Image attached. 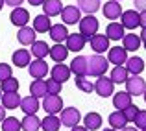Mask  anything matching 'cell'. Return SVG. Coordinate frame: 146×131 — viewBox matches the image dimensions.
Wrapping results in <instances>:
<instances>
[{"label": "cell", "mask_w": 146, "mask_h": 131, "mask_svg": "<svg viewBox=\"0 0 146 131\" xmlns=\"http://www.w3.org/2000/svg\"><path fill=\"white\" fill-rule=\"evenodd\" d=\"M109 68V63L104 56H94L87 57V76H94V78H100V76L106 74V70Z\"/></svg>", "instance_id": "obj_1"}, {"label": "cell", "mask_w": 146, "mask_h": 131, "mask_svg": "<svg viewBox=\"0 0 146 131\" xmlns=\"http://www.w3.org/2000/svg\"><path fill=\"white\" fill-rule=\"evenodd\" d=\"M78 24H80V33H82L87 41L98 33V26L100 24H98V19L93 17V15H85L83 19H80Z\"/></svg>", "instance_id": "obj_2"}, {"label": "cell", "mask_w": 146, "mask_h": 131, "mask_svg": "<svg viewBox=\"0 0 146 131\" xmlns=\"http://www.w3.org/2000/svg\"><path fill=\"white\" fill-rule=\"evenodd\" d=\"M146 91V83L141 76H129L126 79V92L129 96H143Z\"/></svg>", "instance_id": "obj_3"}, {"label": "cell", "mask_w": 146, "mask_h": 131, "mask_svg": "<svg viewBox=\"0 0 146 131\" xmlns=\"http://www.w3.org/2000/svg\"><path fill=\"white\" fill-rule=\"evenodd\" d=\"M43 109L46 111V114H57L63 111V100L57 94H46L43 100Z\"/></svg>", "instance_id": "obj_4"}, {"label": "cell", "mask_w": 146, "mask_h": 131, "mask_svg": "<svg viewBox=\"0 0 146 131\" xmlns=\"http://www.w3.org/2000/svg\"><path fill=\"white\" fill-rule=\"evenodd\" d=\"M80 120H82V114H80V111L76 109V107H67V109L61 111V126H67V128H74V126L80 124Z\"/></svg>", "instance_id": "obj_5"}, {"label": "cell", "mask_w": 146, "mask_h": 131, "mask_svg": "<svg viewBox=\"0 0 146 131\" xmlns=\"http://www.w3.org/2000/svg\"><path fill=\"white\" fill-rule=\"evenodd\" d=\"M94 91H96L98 96H102V98H107V96L113 94L115 91V83L111 81L107 76H100V78L94 81Z\"/></svg>", "instance_id": "obj_6"}, {"label": "cell", "mask_w": 146, "mask_h": 131, "mask_svg": "<svg viewBox=\"0 0 146 131\" xmlns=\"http://www.w3.org/2000/svg\"><path fill=\"white\" fill-rule=\"evenodd\" d=\"M28 68H30V76H32L33 79H43V78H46V74H48V65H46L44 59L30 61Z\"/></svg>", "instance_id": "obj_7"}, {"label": "cell", "mask_w": 146, "mask_h": 131, "mask_svg": "<svg viewBox=\"0 0 146 131\" xmlns=\"http://www.w3.org/2000/svg\"><path fill=\"white\" fill-rule=\"evenodd\" d=\"M128 59V52H126L122 46H113L107 52V63H113L115 67H120V65L126 63Z\"/></svg>", "instance_id": "obj_8"}, {"label": "cell", "mask_w": 146, "mask_h": 131, "mask_svg": "<svg viewBox=\"0 0 146 131\" xmlns=\"http://www.w3.org/2000/svg\"><path fill=\"white\" fill-rule=\"evenodd\" d=\"M102 13H104V17L109 19V21H117V19H120V15H122V6L117 2V0H109V2L104 4Z\"/></svg>", "instance_id": "obj_9"}, {"label": "cell", "mask_w": 146, "mask_h": 131, "mask_svg": "<svg viewBox=\"0 0 146 131\" xmlns=\"http://www.w3.org/2000/svg\"><path fill=\"white\" fill-rule=\"evenodd\" d=\"M9 21H11V24L19 26V28L26 26L28 21H30L28 9H26V7H13V11H11V15H9Z\"/></svg>", "instance_id": "obj_10"}, {"label": "cell", "mask_w": 146, "mask_h": 131, "mask_svg": "<svg viewBox=\"0 0 146 131\" xmlns=\"http://www.w3.org/2000/svg\"><path fill=\"white\" fill-rule=\"evenodd\" d=\"M120 21H122V22H120L122 28H128V30H135L137 26H141V24H139V11H135V9L122 11Z\"/></svg>", "instance_id": "obj_11"}, {"label": "cell", "mask_w": 146, "mask_h": 131, "mask_svg": "<svg viewBox=\"0 0 146 131\" xmlns=\"http://www.w3.org/2000/svg\"><path fill=\"white\" fill-rule=\"evenodd\" d=\"M87 39L82 35V33H68L67 37V50L68 52H80V50H83V46H85Z\"/></svg>", "instance_id": "obj_12"}, {"label": "cell", "mask_w": 146, "mask_h": 131, "mask_svg": "<svg viewBox=\"0 0 146 131\" xmlns=\"http://www.w3.org/2000/svg\"><path fill=\"white\" fill-rule=\"evenodd\" d=\"M82 15H80V9L76 6H63V11H61V21L65 24H76L80 22Z\"/></svg>", "instance_id": "obj_13"}, {"label": "cell", "mask_w": 146, "mask_h": 131, "mask_svg": "<svg viewBox=\"0 0 146 131\" xmlns=\"http://www.w3.org/2000/svg\"><path fill=\"white\" fill-rule=\"evenodd\" d=\"M124 65H126V70H128V74H131V76H139L141 72L144 70V61H143V57H139V56L128 57Z\"/></svg>", "instance_id": "obj_14"}, {"label": "cell", "mask_w": 146, "mask_h": 131, "mask_svg": "<svg viewBox=\"0 0 146 131\" xmlns=\"http://www.w3.org/2000/svg\"><path fill=\"white\" fill-rule=\"evenodd\" d=\"M48 33L56 44H63V41H67V37H68V32H67V26L65 24H52Z\"/></svg>", "instance_id": "obj_15"}, {"label": "cell", "mask_w": 146, "mask_h": 131, "mask_svg": "<svg viewBox=\"0 0 146 131\" xmlns=\"http://www.w3.org/2000/svg\"><path fill=\"white\" fill-rule=\"evenodd\" d=\"M50 74H52V79H56V81H59L61 85H63L67 79H70V68L63 63H57V65H54Z\"/></svg>", "instance_id": "obj_16"}, {"label": "cell", "mask_w": 146, "mask_h": 131, "mask_svg": "<svg viewBox=\"0 0 146 131\" xmlns=\"http://www.w3.org/2000/svg\"><path fill=\"white\" fill-rule=\"evenodd\" d=\"M68 68H70V74H74L76 78H78V76H87V57L85 56L74 57Z\"/></svg>", "instance_id": "obj_17"}, {"label": "cell", "mask_w": 146, "mask_h": 131, "mask_svg": "<svg viewBox=\"0 0 146 131\" xmlns=\"http://www.w3.org/2000/svg\"><path fill=\"white\" fill-rule=\"evenodd\" d=\"M139 46H141V37L137 33H124V37H122V48L126 52H135V50H139Z\"/></svg>", "instance_id": "obj_18"}, {"label": "cell", "mask_w": 146, "mask_h": 131, "mask_svg": "<svg viewBox=\"0 0 146 131\" xmlns=\"http://www.w3.org/2000/svg\"><path fill=\"white\" fill-rule=\"evenodd\" d=\"M30 52L28 50H24V48H19L17 52H13V56H11V61H13V65L17 68H24V67H28L30 65Z\"/></svg>", "instance_id": "obj_19"}, {"label": "cell", "mask_w": 146, "mask_h": 131, "mask_svg": "<svg viewBox=\"0 0 146 131\" xmlns=\"http://www.w3.org/2000/svg\"><path fill=\"white\" fill-rule=\"evenodd\" d=\"M19 107H21L26 114H35L37 111H39L41 103H39V100L33 98V96H26V98H21V105Z\"/></svg>", "instance_id": "obj_20"}, {"label": "cell", "mask_w": 146, "mask_h": 131, "mask_svg": "<svg viewBox=\"0 0 146 131\" xmlns=\"http://www.w3.org/2000/svg\"><path fill=\"white\" fill-rule=\"evenodd\" d=\"M89 41H91V48H93L98 56L104 54L106 50H109V39H107L106 35H98L96 33V35H93Z\"/></svg>", "instance_id": "obj_21"}, {"label": "cell", "mask_w": 146, "mask_h": 131, "mask_svg": "<svg viewBox=\"0 0 146 131\" xmlns=\"http://www.w3.org/2000/svg\"><path fill=\"white\" fill-rule=\"evenodd\" d=\"M43 9H44L46 17H57L63 11V4H61V0H44Z\"/></svg>", "instance_id": "obj_22"}, {"label": "cell", "mask_w": 146, "mask_h": 131, "mask_svg": "<svg viewBox=\"0 0 146 131\" xmlns=\"http://www.w3.org/2000/svg\"><path fill=\"white\" fill-rule=\"evenodd\" d=\"M106 37L109 41H120L124 37V28H122L120 22H109L106 30Z\"/></svg>", "instance_id": "obj_23"}, {"label": "cell", "mask_w": 146, "mask_h": 131, "mask_svg": "<svg viewBox=\"0 0 146 131\" xmlns=\"http://www.w3.org/2000/svg\"><path fill=\"white\" fill-rule=\"evenodd\" d=\"M113 105H115V109H117V111H124L126 107L131 105V96H129L126 91L117 92V94L113 96Z\"/></svg>", "instance_id": "obj_24"}, {"label": "cell", "mask_w": 146, "mask_h": 131, "mask_svg": "<svg viewBox=\"0 0 146 131\" xmlns=\"http://www.w3.org/2000/svg\"><path fill=\"white\" fill-rule=\"evenodd\" d=\"M21 105V96L19 92H4L2 94V107L4 109H17Z\"/></svg>", "instance_id": "obj_25"}, {"label": "cell", "mask_w": 146, "mask_h": 131, "mask_svg": "<svg viewBox=\"0 0 146 131\" xmlns=\"http://www.w3.org/2000/svg\"><path fill=\"white\" fill-rule=\"evenodd\" d=\"M50 26H52V22H50V17L46 15H37L35 19H33V32L35 33H46L50 30Z\"/></svg>", "instance_id": "obj_26"}, {"label": "cell", "mask_w": 146, "mask_h": 131, "mask_svg": "<svg viewBox=\"0 0 146 131\" xmlns=\"http://www.w3.org/2000/svg\"><path fill=\"white\" fill-rule=\"evenodd\" d=\"M17 39H19L21 44H33L35 43V32H33V28H30V26H22L17 33Z\"/></svg>", "instance_id": "obj_27"}, {"label": "cell", "mask_w": 146, "mask_h": 131, "mask_svg": "<svg viewBox=\"0 0 146 131\" xmlns=\"http://www.w3.org/2000/svg\"><path fill=\"white\" fill-rule=\"evenodd\" d=\"M30 96L33 98H44L46 96V81L44 79H33L32 85H30Z\"/></svg>", "instance_id": "obj_28"}, {"label": "cell", "mask_w": 146, "mask_h": 131, "mask_svg": "<svg viewBox=\"0 0 146 131\" xmlns=\"http://www.w3.org/2000/svg\"><path fill=\"white\" fill-rule=\"evenodd\" d=\"M41 128V120L37 118V114H26L21 120V129L22 131H37Z\"/></svg>", "instance_id": "obj_29"}, {"label": "cell", "mask_w": 146, "mask_h": 131, "mask_svg": "<svg viewBox=\"0 0 146 131\" xmlns=\"http://www.w3.org/2000/svg\"><path fill=\"white\" fill-rule=\"evenodd\" d=\"M48 56L52 57L56 63H63V61L67 59V56H68V50H67V46H65V44H54L52 48H50Z\"/></svg>", "instance_id": "obj_30"}, {"label": "cell", "mask_w": 146, "mask_h": 131, "mask_svg": "<svg viewBox=\"0 0 146 131\" xmlns=\"http://www.w3.org/2000/svg\"><path fill=\"white\" fill-rule=\"evenodd\" d=\"M83 128H85L87 131H96L100 126H102V116H100L98 113H89L83 116Z\"/></svg>", "instance_id": "obj_31"}, {"label": "cell", "mask_w": 146, "mask_h": 131, "mask_svg": "<svg viewBox=\"0 0 146 131\" xmlns=\"http://www.w3.org/2000/svg\"><path fill=\"white\" fill-rule=\"evenodd\" d=\"M41 128L44 131H59L61 128V122L56 114H46V116L41 120Z\"/></svg>", "instance_id": "obj_32"}, {"label": "cell", "mask_w": 146, "mask_h": 131, "mask_svg": "<svg viewBox=\"0 0 146 131\" xmlns=\"http://www.w3.org/2000/svg\"><path fill=\"white\" fill-rule=\"evenodd\" d=\"M107 120H109V124H111V129H115V131H117V129H124L126 124H128L126 118H124V114H122V111H115V113H111Z\"/></svg>", "instance_id": "obj_33"}, {"label": "cell", "mask_w": 146, "mask_h": 131, "mask_svg": "<svg viewBox=\"0 0 146 131\" xmlns=\"http://www.w3.org/2000/svg\"><path fill=\"white\" fill-rule=\"evenodd\" d=\"M78 9L85 11L87 15H93L100 9V0H78Z\"/></svg>", "instance_id": "obj_34"}, {"label": "cell", "mask_w": 146, "mask_h": 131, "mask_svg": "<svg viewBox=\"0 0 146 131\" xmlns=\"http://www.w3.org/2000/svg\"><path fill=\"white\" fill-rule=\"evenodd\" d=\"M128 78H129V74H128V70H126L124 65L115 67L113 72H111V76H109V79L113 83H126V79H128Z\"/></svg>", "instance_id": "obj_35"}, {"label": "cell", "mask_w": 146, "mask_h": 131, "mask_svg": "<svg viewBox=\"0 0 146 131\" xmlns=\"http://www.w3.org/2000/svg\"><path fill=\"white\" fill-rule=\"evenodd\" d=\"M48 52H50V46L44 43V41H35V43L32 44V54L37 59H44V57L48 56Z\"/></svg>", "instance_id": "obj_36"}, {"label": "cell", "mask_w": 146, "mask_h": 131, "mask_svg": "<svg viewBox=\"0 0 146 131\" xmlns=\"http://www.w3.org/2000/svg\"><path fill=\"white\" fill-rule=\"evenodd\" d=\"M76 87L83 92H93L94 91V83L91 81V78H87V76H78V78H76Z\"/></svg>", "instance_id": "obj_37"}, {"label": "cell", "mask_w": 146, "mask_h": 131, "mask_svg": "<svg viewBox=\"0 0 146 131\" xmlns=\"http://www.w3.org/2000/svg\"><path fill=\"white\" fill-rule=\"evenodd\" d=\"M2 131H21V120L15 116H6L2 120Z\"/></svg>", "instance_id": "obj_38"}, {"label": "cell", "mask_w": 146, "mask_h": 131, "mask_svg": "<svg viewBox=\"0 0 146 131\" xmlns=\"http://www.w3.org/2000/svg\"><path fill=\"white\" fill-rule=\"evenodd\" d=\"M0 91H4V92H19V79H15V78L4 79Z\"/></svg>", "instance_id": "obj_39"}, {"label": "cell", "mask_w": 146, "mask_h": 131, "mask_svg": "<svg viewBox=\"0 0 146 131\" xmlns=\"http://www.w3.org/2000/svg\"><path fill=\"white\" fill-rule=\"evenodd\" d=\"M133 122H135V128L137 129H146V111L139 109V113L135 114V118H133Z\"/></svg>", "instance_id": "obj_40"}, {"label": "cell", "mask_w": 146, "mask_h": 131, "mask_svg": "<svg viewBox=\"0 0 146 131\" xmlns=\"http://www.w3.org/2000/svg\"><path fill=\"white\" fill-rule=\"evenodd\" d=\"M9 78H13V68H11V65L0 63V83H2L4 79H9Z\"/></svg>", "instance_id": "obj_41"}, {"label": "cell", "mask_w": 146, "mask_h": 131, "mask_svg": "<svg viewBox=\"0 0 146 131\" xmlns=\"http://www.w3.org/2000/svg\"><path fill=\"white\" fill-rule=\"evenodd\" d=\"M139 113V107L137 105H129V107H126L124 111H122V114H124V118H126V122H133V118H135V114Z\"/></svg>", "instance_id": "obj_42"}, {"label": "cell", "mask_w": 146, "mask_h": 131, "mask_svg": "<svg viewBox=\"0 0 146 131\" xmlns=\"http://www.w3.org/2000/svg\"><path fill=\"white\" fill-rule=\"evenodd\" d=\"M61 92V83L56 79H48L46 81V94H59Z\"/></svg>", "instance_id": "obj_43"}, {"label": "cell", "mask_w": 146, "mask_h": 131, "mask_svg": "<svg viewBox=\"0 0 146 131\" xmlns=\"http://www.w3.org/2000/svg\"><path fill=\"white\" fill-rule=\"evenodd\" d=\"M133 6H135V9H139V11H146V0H135Z\"/></svg>", "instance_id": "obj_44"}, {"label": "cell", "mask_w": 146, "mask_h": 131, "mask_svg": "<svg viewBox=\"0 0 146 131\" xmlns=\"http://www.w3.org/2000/svg\"><path fill=\"white\" fill-rule=\"evenodd\" d=\"M22 2H24V0H4V4H7V6H11V7H21Z\"/></svg>", "instance_id": "obj_45"}, {"label": "cell", "mask_w": 146, "mask_h": 131, "mask_svg": "<svg viewBox=\"0 0 146 131\" xmlns=\"http://www.w3.org/2000/svg\"><path fill=\"white\" fill-rule=\"evenodd\" d=\"M139 24L143 26V28H146V11H141L139 13Z\"/></svg>", "instance_id": "obj_46"}, {"label": "cell", "mask_w": 146, "mask_h": 131, "mask_svg": "<svg viewBox=\"0 0 146 131\" xmlns=\"http://www.w3.org/2000/svg\"><path fill=\"white\" fill-rule=\"evenodd\" d=\"M28 2H30V6H43L44 0H28Z\"/></svg>", "instance_id": "obj_47"}, {"label": "cell", "mask_w": 146, "mask_h": 131, "mask_svg": "<svg viewBox=\"0 0 146 131\" xmlns=\"http://www.w3.org/2000/svg\"><path fill=\"white\" fill-rule=\"evenodd\" d=\"M6 118V109H4L2 105H0V124H2V120Z\"/></svg>", "instance_id": "obj_48"}, {"label": "cell", "mask_w": 146, "mask_h": 131, "mask_svg": "<svg viewBox=\"0 0 146 131\" xmlns=\"http://www.w3.org/2000/svg\"><path fill=\"white\" fill-rule=\"evenodd\" d=\"M141 43H146V28H143V32H141Z\"/></svg>", "instance_id": "obj_49"}, {"label": "cell", "mask_w": 146, "mask_h": 131, "mask_svg": "<svg viewBox=\"0 0 146 131\" xmlns=\"http://www.w3.org/2000/svg\"><path fill=\"white\" fill-rule=\"evenodd\" d=\"M70 131H87L83 126H74V128H70Z\"/></svg>", "instance_id": "obj_50"}, {"label": "cell", "mask_w": 146, "mask_h": 131, "mask_svg": "<svg viewBox=\"0 0 146 131\" xmlns=\"http://www.w3.org/2000/svg\"><path fill=\"white\" fill-rule=\"evenodd\" d=\"M120 131H139L137 128H124V129H120Z\"/></svg>", "instance_id": "obj_51"}, {"label": "cell", "mask_w": 146, "mask_h": 131, "mask_svg": "<svg viewBox=\"0 0 146 131\" xmlns=\"http://www.w3.org/2000/svg\"><path fill=\"white\" fill-rule=\"evenodd\" d=\"M2 7H4V0H0V11H2Z\"/></svg>", "instance_id": "obj_52"}, {"label": "cell", "mask_w": 146, "mask_h": 131, "mask_svg": "<svg viewBox=\"0 0 146 131\" xmlns=\"http://www.w3.org/2000/svg\"><path fill=\"white\" fill-rule=\"evenodd\" d=\"M143 96H144V102H146V91H144V94H143Z\"/></svg>", "instance_id": "obj_53"}, {"label": "cell", "mask_w": 146, "mask_h": 131, "mask_svg": "<svg viewBox=\"0 0 146 131\" xmlns=\"http://www.w3.org/2000/svg\"><path fill=\"white\" fill-rule=\"evenodd\" d=\"M104 131H115V129H104Z\"/></svg>", "instance_id": "obj_54"}, {"label": "cell", "mask_w": 146, "mask_h": 131, "mask_svg": "<svg viewBox=\"0 0 146 131\" xmlns=\"http://www.w3.org/2000/svg\"><path fill=\"white\" fill-rule=\"evenodd\" d=\"M0 98H2V91H0Z\"/></svg>", "instance_id": "obj_55"}, {"label": "cell", "mask_w": 146, "mask_h": 131, "mask_svg": "<svg viewBox=\"0 0 146 131\" xmlns=\"http://www.w3.org/2000/svg\"><path fill=\"white\" fill-rule=\"evenodd\" d=\"M144 50H146V43H144Z\"/></svg>", "instance_id": "obj_56"}, {"label": "cell", "mask_w": 146, "mask_h": 131, "mask_svg": "<svg viewBox=\"0 0 146 131\" xmlns=\"http://www.w3.org/2000/svg\"><path fill=\"white\" fill-rule=\"evenodd\" d=\"M143 131H146V129H143Z\"/></svg>", "instance_id": "obj_57"}]
</instances>
